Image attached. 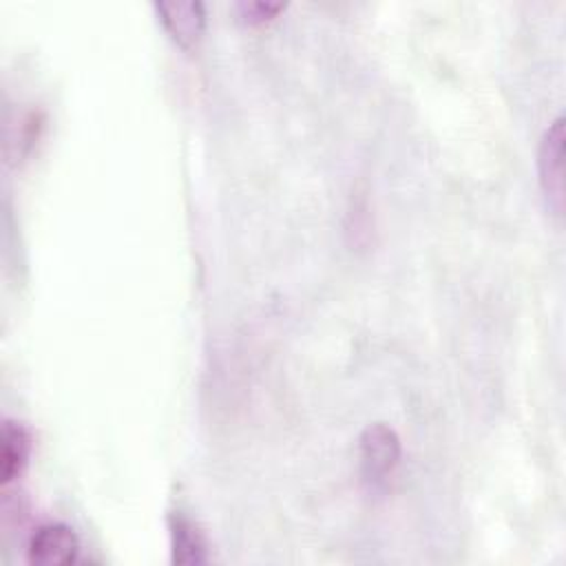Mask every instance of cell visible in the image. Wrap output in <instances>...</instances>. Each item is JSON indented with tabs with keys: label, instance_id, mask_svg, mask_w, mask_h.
<instances>
[{
	"label": "cell",
	"instance_id": "7",
	"mask_svg": "<svg viewBox=\"0 0 566 566\" xmlns=\"http://www.w3.org/2000/svg\"><path fill=\"white\" fill-rule=\"evenodd\" d=\"M234 9L239 11V18L245 24H263L268 20H272L279 11L285 9L283 2H265V0H241L234 4Z\"/></svg>",
	"mask_w": 566,
	"mask_h": 566
},
{
	"label": "cell",
	"instance_id": "4",
	"mask_svg": "<svg viewBox=\"0 0 566 566\" xmlns=\"http://www.w3.org/2000/svg\"><path fill=\"white\" fill-rule=\"evenodd\" d=\"M155 11L179 46L195 49L201 42L206 31V9L199 0H161L155 2Z\"/></svg>",
	"mask_w": 566,
	"mask_h": 566
},
{
	"label": "cell",
	"instance_id": "6",
	"mask_svg": "<svg viewBox=\"0 0 566 566\" xmlns=\"http://www.w3.org/2000/svg\"><path fill=\"white\" fill-rule=\"evenodd\" d=\"M170 551L175 564L208 562V544L203 539V533L181 513L170 515Z\"/></svg>",
	"mask_w": 566,
	"mask_h": 566
},
{
	"label": "cell",
	"instance_id": "1",
	"mask_svg": "<svg viewBox=\"0 0 566 566\" xmlns=\"http://www.w3.org/2000/svg\"><path fill=\"white\" fill-rule=\"evenodd\" d=\"M358 458L363 484L374 493L385 491L400 464L398 433L385 422L369 424L360 436Z\"/></svg>",
	"mask_w": 566,
	"mask_h": 566
},
{
	"label": "cell",
	"instance_id": "5",
	"mask_svg": "<svg viewBox=\"0 0 566 566\" xmlns=\"http://www.w3.org/2000/svg\"><path fill=\"white\" fill-rule=\"evenodd\" d=\"M31 455V433L18 420H4L2 424V451H0V478L2 484L22 475Z\"/></svg>",
	"mask_w": 566,
	"mask_h": 566
},
{
	"label": "cell",
	"instance_id": "2",
	"mask_svg": "<svg viewBox=\"0 0 566 566\" xmlns=\"http://www.w3.org/2000/svg\"><path fill=\"white\" fill-rule=\"evenodd\" d=\"M564 117L548 124L537 148V172L546 206L562 214L564 210Z\"/></svg>",
	"mask_w": 566,
	"mask_h": 566
},
{
	"label": "cell",
	"instance_id": "3",
	"mask_svg": "<svg viewBox=\"0 0 566 566\" xmlns=\"http://www.w3.org/2000/svg\"><path fill=\"white\" fill-rule=\"evenodd\" d=\"M80 539L75 531L62 522H49L33 531L27 544V557L40 566H66L77 559Z\"/></svg>",
	"mask_w": 566,
	"mask_h": 566
}]
</instances>
